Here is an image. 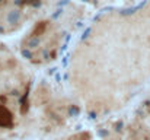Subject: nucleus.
I'll return each mask as SVG.
<instances>
[{
	"label": "nucleus",
	"mask_w": 150,
	"mask_h": 140,
	"mask_svg": "<svg viewBox=\"0 0 150 140\" xmlns=\"http://www.w3.org/2000/svg\"><path fill=\"white\" fill-rule=\"evenodd\" d=\"M12 121V112L5 105H0V127H10Z\"/></svg>",
	"instance_id": "obj_1"
}]
</instances>
